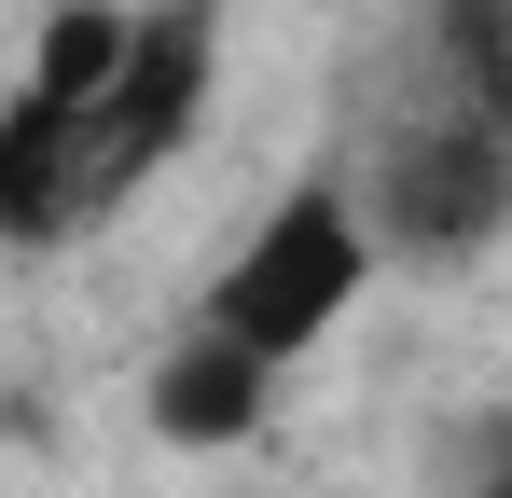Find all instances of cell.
I'll list each match as a JSON object with an SVG mask.
<instances>
[{
  "instance_id": "obj_4",
  "label": "cell",
  "mask_w": 512,
  "mask_h": 498,
  "mask_svg": "<svg viewBox=\"0 0 512 498\" xmlns=\"http://www.w3.org/2000/svg\"><path fill=\"white\" fill-rule=\"evenodd\" d=\"M263 402H277V360L263 346H236L222 319H194L153 360V443H180V457H222V443H250Z\"/></svg>"
},
{
  "instance_id": "obj_1",
  "label": "cell",
  "mask_w": 512,
  "mask_h": 498,
  "mask_svg": "<svg viewBox=\"0 0 512 498\" xmlns=\"http://www.w3.org/2000/svg\"><path fill=\"white\" fill-rule=\"evenodd\" d=\"M374 263H388V249H374V222H360V180H291V194L250 222V249L222 263L208 319L236 332V346H263V360H305V346L360 305Z\"/></svg>"
},
{
  "instance_id": "obj_5",
  "label": "cell",
  "mask_w": 512,
  "mask_h": 498,
  "mask_svg": "<svg viewBox=\"0 0 512 498\" xmlns=\"http://www.w3.org/2000/svg\"><path fill=\"white\" fill-rule=\"evenodd\" d=\"M84 222V111H56L42 83L0 97V249H42Z\"/></svg>"
},
{
  "instance_id": "obj_2",
  "label": "cell",
  "mask_w": 512,
  "mask_h": 498,
  "mask_svg": "<svg viewBox=\"0 0 512 498\" xmlns=\"http://www.w3.org/2000/svg\"><path fill=\"white\" fill-rule=\"evenodd\" d=\"M360 222L374 249H416V263H471V249L512 222V125H485L471 97L457 111H416L374 180H360Z\"/></svg>"
},
{
  "instance_id": "obj_6",
  "label": "cell",
  "mask_w": 512,
  "mask_h": 498,
  "mask_svg": "<svg viewBox=\"0 0 512 498\" xmlns=\"http://www.w3.org/2000/svg\"><path fill=\"white\" fill-rule=\"evenodd\" d=\"M125 42H139V14H111V0H56V14H42L28 83H42L56 111H97V97H111V70H125Z\"/></svg>"
},
{
  "instance_id": "obj_7",
  "label": "cell",
  "mask_w": 512,
  "mask_h": 498,
  "mask_svg": "<svg viewBox=\"0 0 512 498\" xmlns=\"http://www.w3.org/2000/svg\"><path fill=\"white\" fill-rule=\"evenodd\" d=\"M471 498H512V457H499V471H471Z\"/></svg>"
},
{
  "instance_id": "obj_3",
  "label": "cell",
  "mask_w": 512,
  "mask_h": 498,
  "mask_svg": "<svg viewBox=\"0 0 512 498\" xmlns=\"http://www.w3.org/2000/svg\"><path fill=\"white\" fill-rule=\"evenodd\" d=\"M208 0H167V14H139V42H125V70H111V97L84 111V222L97 208H125L153 166L194 139V111H208Z\"/></svg>"
}]
</instances>
